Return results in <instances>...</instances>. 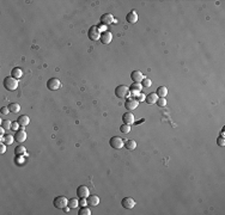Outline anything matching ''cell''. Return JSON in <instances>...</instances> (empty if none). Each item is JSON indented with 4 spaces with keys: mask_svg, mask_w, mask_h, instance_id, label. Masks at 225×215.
<instances>
[{
    "mask_svg": "<svg viewBox=\"0 0 225 215\" xmlns=\"http://www.w3.org/2000/svg\"><path fill=\"white\" fill-rule=\"evenodd\" d=\"M4 88L8 91H14L18 88V79H14L13 77H6L4 79Z\"/></svg>",
    "mask_w": 225,
    "mask_h": 215,
    "instance_id": "1",
    "label": "cell"
},
{
    "mask_svg": "<svg viewBox=\"0 0 225 215\" xmlns=\"http://www.w3.org/2000/svg\"><path fill=\"white\" fill-rule=\"evenodd\" d=\"M115 94L117 98H127L130 94V88H127L126 85H119L115 88Z\"/></svg>",
    "mask_w": 225,
    "mask_h": 215,
    "instance_id": "2",
    "label": "cell"
},
{
    "mask_svg": "<svg viewBox=\"0 0 225 215\" xmlns=\"http://www.w3.org/2000/svg\"><path fill=\"white\" fill-rule=\"evenodd\" d=\"M53 204H54L55 208L58 209H64L65 207H67L68 204V200L65 197V196H56L53 201Z\"/></svg>",
    "mask_w": 225,
    "mask_h": 215,
    "instance_id": "3",
    "label": "cell"
},
{
    "mask_svg": "<svg viewBox=\"0 0 225 215\" xmlns=\"http://www.w3.org/2000/svg\"><path fill=\"white\" fill-rule=\"evenodd\" d=\"M101 34L102 32L100 31L98 27H96V25H92L88 31V36H89V38L91 41H98L100 37H101Z\"/></svg>",
    "mask_w": 225,
    "mask_h": 215,
    "instance_id": "4",
    "label": "cell"
},
{
    "mask_svg": "<svg viewBox=\"0 0 225 215\" xmlns=\"http://www.w3.org/2000/svg\"><path fill=\"white\" fill-rule=\"evenodd\" d=\"M109 145L115 149H120V148H122L125 146V141L120 136H113L109 140Z\"/></svg>",
    "mask_w": 225,
    "mask_h": 215,
    "instance_id": "5",
    "label": "cell"
},
{
    "mask_svg": "<svg viewBox=\"0 0 225 215\" xmlns=\"http://www.w3.org/2000/svg\"><path fill=\"white\" fill-rule=\"evenodd\" d=\"M61 86V82L58 78H50L49 80L47 81V88L50 90V91H56L59 90Z\"/></svg>",
    "mask_w": 225,
    "mask_h": 215,
    "instance_id": "6",
    "label": "cell"
},
{
    "mask_svg": "<svg viewBox=\"0 0 225 215\" xmlns=\"http://www.w3.org/2000/svg\"><path fill=\"white\" fill-rule=\"evenodd\" d=\"M138 105H139V102L136 101V99H134V98H127L126 102H125V108H126L127 110H130V111L136 110V108H138Z\"/></svg>",
    "mask_w": 225,
    "mask_h": 215,
    "instance_id": "7",
    "label": "cell"
},
{
    "mask_svg": "<svg viewBox=\"0 0 225 215\" xmlns=\"http://www.w3.org/2000/svg\"><path fill=\"white\" fill-rule=\"evenodd\" d=\"M89 195H90V190L86 185H79V187H78V189H77V196H78L79 198H82V197L86 198Z\"/></svg>",
    "mask_w": 225,
    "mask_h": 215,
    "instance_id": "8",
    "label": "cell"
},
{
    "mask_svg": "<svg viewBox=\"0 0 225 215\" xmlns=\"http://www.w3.org/2000/svg\"><path fill=\"white\" fill-rule=\"evenodd\" d=\"M100 41L102 42L103 44H109L110 42L113 41V34L110 31H103L101 34V37H100Z\"/></svg>",
    "mask_w": 225,
    "mask_h": 215,
    "instance_id": "9",
    "label": "cell"
},
{
    "mask_svg": "<svg viewBox=\"0 0 225 215\" xmlns=\"http://www.w3.org/2000/svg\"><path fill=\"white\" fill-rule=\"evenodd\" d=\"M113 22H115V18L111 13H104L101 16V24L103 25H109Z\"/></svg>",
    "mask_w": 225,
    "mask_h": 215,
    "instance_id": "10",
    "label": "cell"
},
{
    "mask_svg": "<svg viewBox=\"0 0 225 215\" xmlns=\"http://www.w3.org/2000/svg\"><path fill=\"white\" fill-rule=\"evenodd\" d=\"M121 204H122L123 208L132 209V208H134V206H136V201H134L132 197H125V198H122V201H121Z\"/></svg>",
    "mask_w": 225,
    "mask_h": 215,
    "instance_id": "11",
    "label": "cell"
},
{
    "mask_svg": "<svg viewBox=\"0 0 225 215\" xmlns=\"http://www.w3.org/2000/svg\"><path fill=\"white\" fill-rule=\"evenodd\" d=\"M27 132L24 130V129H19V130H17L16 132V134H14V140H17V142H24L27 140Z\"/></svg>",
    "mask_w": 225,
    "mask_h": 215,
    "instance_id": "12",
    "label": "cell"
},
{
    "mask_svg": "<svg viewBox=\"0 0 225 215\" xmlns=\"http://www.w3.org/2000/svg\"><path fill=\"white\" fill-rule=\"evenodd\" d=\"M122 122L125 123V124H130V126H132L133 123H134V115L132 114V112H125V114L122 115Z\"/></svg>",
    "mask_w": 225,
    "mask_h": 215,
    "instance_id": "13",
    "label": "cell"
},
{
    "mask_svg": "<svg viewBox=\"0 0 225 215\" xmlns=\"http://www.w3.org/2000/svg\"><path fill=\"white\" fill-rule=\"evenodd\" d=\"M130 78L134 82H141V80L144 79V74L138 71V69H134L132 73H130Z\"/></svg>",
    "mask_w": 225,
    "mask_h": 215,
    "instance_id": "14",
    "label": "cell"
},
{
    "mask_svg": "<svg viewBox=\"0 0 225 215\" xmlns=\"http://www.w3.org/2000/svg\"><path fill=\"white\" fill-rule=\"evenodd\" d=\"M126 20H127V23H130V24L136 23V22H138V13H136V11L132 10L130 12H128L127 16H126Z\"/></svg>",
    "mask_w": 225,
    "mask_h": 215,
    "instance_id": "15",
    "label": "cell"
},
{
    "mask_svg": "<svg viewBox=\"0 0 225 215\" xmlns=\"http://www.w3.org/2000/svg\"><path fill=\"white\" fill-rule=\"evenodd\" d=\"M86 201H88V204H89V206L96 207V206H98V203H100V197L96 195H89L86 197Z\"/></svg>",
    "mask_w": 225,
    "mask_h": 215,
    "instance_id": "16",
    "label": "cell"
},
{
    "mask_svg": "<svg viewBox=\"0 0 225 215\" xmlns=\"http://www.w3.org/2000/svg\"><path fill=\"white\" fill-rule=\"evenodd\" d=\"M17 122L19 123L21 128L23 129V128H25L28 124L30 123V118H29V116H27V115H22V116H19V117H18Z\"/></svg>",
    "mask_w": 225,
    "mask_h": 215,
    "instance_id": "17",
    "label": "cell"
},
{
    "mask_svg": "<svg viewBox=\"0 0 225 215\" xmlns=\"http://www.w3.org/2000/svg\"><path fill=\"white\" fill-rule=\"evenodd\" d=\"M141 82H133L130 88V92H132L133 94H139L141 92Z\"/></svg>",
    "mask_w": 225,
    "mask_h": 215,
    "instance_id": "18",
    "label": "cell"
},
{
    "mask_svg": "<svg viewBox=\"0 0 225 215\" xmlns=\"http://www.w3.org/2000/svg\"><path fill=\"white\" fill-rule=\"evenodd\" d=\"M158 98H159V97L157 96V93H155V92H151L150 94H147V96H146L145 102H146L149 105H152V104H155V103L157 102Z\"/></svg>",
    "mask_w": 225,
    "mask_h": 215,
    "instance_id": "19",
    "label": "cell"
},
{
    "mask_svg": "<svg viewBox=\"0 0 225 215\" xmlns=\"http://www.w3.org/2000/svg\"><path fill=\"white\" fill-rule=\"evenodd\" d=\"M0 140H1V142H4L6 146H10V145H12V143H13L14 135L6 134V135H4V136H1V138H0Z\"/></svg>",
    "mask_w": 225,
    "mask_h": 215,
    "instance_id": "20",
    "label": "cell"
},
{
    "mask_svg": "<svg viewBox=\"0 0 225 215\" xmlns=\"http://www.w3.org/2000/svg\"><path fill=\"white\" fill-rule=\"evenodd\" d=\"M157 96L159 98H165L166 97V94H168V88H165V86H159L157 88Z\"/></svg>",
    "mask_w": 225,
    "mask_h": 215,
    "instance_id": "21",
    "label": "cell"
},
{
    "mask_svg": "<svg viewBox=\"0 0 225 215\" xmlns=\"http://www.w3.org/2000/svg\"><path fill=\"white\" fill-rule=\"evenodd\" d=\"M22 75H23V72L19 67H14L11 71V77H13L14 79H19V78H22Z\"/></svg>",
    "mask_w": 225,
    "mask_h": 215,
    "instance_id": "22",
    "label": "cell"
},
{
    "mask_svg": "<svg viewBox=\"0 0 225 215\" xmlns=\"http://www.w3.org/2000/svg\"><path fill=\"white\" fill-rule=\"evenodd\" d=\"M8 109H10V112L17 114V112L21 111V105L17 104V103H10V104H8Z\"/></svg>",
    "mask_w": 225,
    "mask_h": 215,
    "instance_id": "23",
    "label": "cell"
},
{
    "mask_svg": "<svg viewBox=\"0 0 225 215\" xmlns=\"http://www.w3.org/2000/svg\"><path fill=\"white\" fill-rule=\"evenodd\" d=\"M123 147H126L128 151H133V149H136V142L134 140H127V141L125 142V146Z\"/></svg>",
    "mask_w": 225,
    "mask_h": 215,
    "instance_id": "24",
    "label": "cell"
},
{
    "mask_svg": "<svg viewBox=\"0 0 225 215\" xmlns=\"http://www.w3.org/2000/svg\"><path fill=\"white\" fill-rule=\"evenodd\" d=\"M14 154L16 155H25L27 154V148L24 146H17L14 148Z\"/></svg>",
    "mask_w": 225,
    "mask_h": 215,
    "instance_id": "25",
    "label": "cell"
},
{
    "mask_svg": "<svg viewBox=\"0 0 225 215\" xmlns=\"http://www.w3.org/2000/svg\"><path fill=\"white\" fill-rule=\"evenodd\" d=\"M68 207L71 209H73V208H77L78 206H79V201L77 200V198H71V200H68V204H67Z\"/></svg>",
    "mask_w": 225,
    "mask_h": 215,
    "instance_id": "26",
    "label": "cell"
},
{
    "mask_svg": "<svg viewBox=\"0 0 225 215\" xmlns=\"http://www.w3.org/2000/svg\"><path fill=\"white\" fill-rule=\"evenodd\" d=\"M78 215H91V210H90L89 207L84 206V207H82V208L79 209V212H78Z\"/></svg>",
    "mask_w": 225,
    "mask_h": 215,
    "instance_id": "27",
    "label": "cell"
},
{
    "mask_svg": "<svg viewBox=\"0 0 225 215\" xmlns=\"http://www.w3.org/2000/svg\"><path fill=\"white\" fill-rule=\"evenodd\" d=\"M151 85H152V81H151V79L146 78V77H144V79L141 80V86H143V88H150Z\"/></svg>",
    "mask_w": 225,
    "mask_h": 215,
    "instance_id": "28",
    "label": "cell"
},
{
    "mask_svg": "<svg viewBox=\"0 0 225 215\" xmlns=\"http://www.w3.org/2000/svg\"><path fill=\"white\" fill-rule=\"evenodd\" d=\"M11 124H12V122L10 120H3L1 121V127L4 129H11Z\"/></svg>",
    "mask_w": 225,
    "mask_h": 215,
    "instance_id": "29",
    "label": "cell"
},
{
    "mask_svg": "<svg viewBox=\"0 0 225 215\" xmlns=\"http://www.w3.org/2000/svg\"><path fill=\"white\" fill-rule=\"evenodd\" d=\"M120 130L122 132L123 134H128V133L130 132V124H125V123H123L122 126L120 127Z\"/></svg>",
    "mask_w": 225,
    "mask_h": 215,
    "instance_id": "30",
    "label": "cell"
},
{
    "mask_svg": "<svg viewBox=\"0 0 225 215\" xmlns=\"http://www.w3.org/2000/svg\"><path fill=\"white\" fill-rule=\"evenodd\" d=\"M156 103L158 104V107L163 108V107H165V105H166V99H165V98H158Z\"/></svg>",
    "mask_w": 225,
    "mask_h": 215,
    "instance_id": "31",
    "label": "cell"
},
{
    "mask_svg": "<svg viewBox=\"0 0 225 215\" xmlns=\"http://www.w3.org/2000/svg\"><path fill=\"white\" fill-rule=\"evenodd\" d=\"M19 128H21V126H19V123L17 121L12 122V124H11V129L12 130H14V132H17V130H19Z\"/></svg>",
    "mask_w": 225,
    "mask_h": 215,
    "instance_id": "32",
    "label": "cell"
},
{
    "mask_svg": "<svg viewBox=\"0 0 225 215\" xmlns=\"http://www.w3.org/2000/svg\"><path fill=\"white\" fill-rule=\"evenodd\" d=\"M217 143H218V146L220 147H224L225 146V140H224V136H220L217 139Z\"/></svg>",
    "mask_w": 225,
    "mask_h": 215,
    "instance_id": "33",
    "label": "cell"
},
{
    "mask_svg": "<svg viewBox=\"0 0 225 215\" xmlns=\"http://www.w3.org/2000/svg\"><path fill=\"white\" fill-rule=\"evenodd\" d=\"M0 112H1V115H7L10 112V109H8V107H3L1 110H0Z\"/></svg>",
    "mask_w": 225,
    "mask_h": 215,
    "instance_id": "34",
    "label": "cell"
},
{
    "mask_svg": "<svg viewBox=\"0 0 225 215\" xmlns=\"http://www.w3.org/2000/svg\"><path fill=\"white\" fill-rule=\"evenodd\" d=\"M6 152V145L3 142V143H0V154H4Z\"/></svg>",
    "mask_w": 225,
    "mask_h": 215,
    "instance_id": "35",
    "label": "cell"
},
{
    "mask_svg": "<svg viewBox=\"0 0 225 215\" xmlns=\"http://www.w3.org/2000/svg\"><path fill=\"white\" fill-rule=\"evenodd\" d=\"M79 206H82V207H84V206H88V201H86V198L82 197V198H80V201H79Z\"/></svg>",
    "mask_w": 225,
    "mask_h": 215,
    "instance_id": "36",
    "label": "cell"
},
{
    "mask_svg": "<svg viewBox=\"0 0 225 215\" xmlns=\"http://www.w3.org/2000/svg\"><path fill=\"white\" fill-rule=\"evenodd\" d=\"M138 98H139V99H136V101L139 102H143V101H145V98H146V96H145V94L143 93V92H140V93L138 94Z\"/></svg>",
    "mask_w": 225,
    "mask_h": 215,
    "instance_id": "37",
    "label": "cell"
},
{
    "mask_svg": "<svg viewBox=\"0 0 225 215\" xmlns=\"http://www.w3.org/2000/svg\"><path fill=\"white\" fill-rule=\"evenodd\" d=\"M4 133H5V129H4L3 127H0V135L4 136Z\"/></svg>",
    "mask_w": 225,
    "mask_h": 215,
    "instance_id": "38",
    "label": "cell"
}]
</instances>
